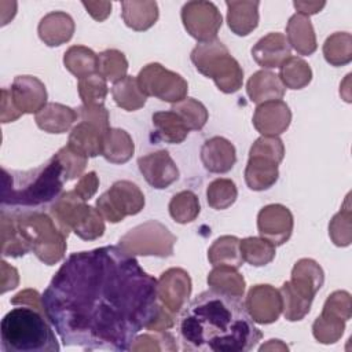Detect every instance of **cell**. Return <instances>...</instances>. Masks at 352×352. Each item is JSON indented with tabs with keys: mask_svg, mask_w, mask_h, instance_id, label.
Instances as JSON below:
<instances>
[{
	"mask_svg": "<svg viewBox=\"0 0 352 352\" xmlns=\"http://www.w3.org/2000/svg\"><path fill=\"white\" fill-rule=\"evenodd\" d=\"M128 60L124 52L110 48L98 54V73L110 82H117L126 76Z\"/></svg>",
	"mask_w": 352,
	"mask_h": 352,
	"instance_id": "cell-41",
	"label": "cell"
},
{
	"mask_svg": "<svg viewBox=\"0 0 352 352\" xmlns=\"http://www.w3.org/2000/svg\"><path fill=\"white\" fill-rule=\"evenodd\" d=\"M63 65L80 80L98 73V54L85 45H72L63 54Z\"/></svg>",
	"mask_w": 352,
	"mask_h": 352,
	"instance_id": "cell-34",
	"label": "cell"
},
{
	"mask_svg": "<svg viewBox=\"0 0 352 352\" xmlns=\"http://www.w3.org/2000/svg\"><path fill=\"white\" fill-rule=\"evenodd\" d=\"M201 161L210 173H227L236 162L235 146L223 136L206 139L201 147Z\"/></svg>",
	"mask_w": 352,
	"mask_h": 352,
	"instance_id": "cell-19",
	"label": "cell"
},
{
	"mask_svg": "<svg viewBox=\"0 0 352 352\" xmlns=\"http://www.w3.org/2000/svg\"><path fill=\"white\" fill-rule=\"evenodd\" d=\"M177 238L158 220L144 221L124 234L118 246L131 256L170 257Z\"/></svg>",
	"mask_w": 352,
	"mask_h": 352,
	"instance_id": "cell-8",
	"label": "cell"
},
{
	"mask_svg": "<svg viewBox=\"0 0 352 352\" xmlns=\"http://www.w3.org/2000/svg\"><path fill=\"white\" fill-rule=\"evenodd\" d=\"M278 77L285 88L302 89L312 80V69L302 58L289 56L279 66Z\"/></svg>",
	"mask_w": 352,
	"mask_h": 352,
	"instance_id": "cell-36",
	"label": "cell"
},
{
	"mask_svg": "<svg viewBox=\"0 0 352 352\" xmlns=\"http://www.w3.org/2000/svg\"><path fill=\"white\" fill-rule=\"evenodd\" d=\"M65 346L129 351L158 311L157 279L120 246L72 253L41 294Z\"/></svg>",
	"mask_w": 352,
	"mask_h": 352,
	"instance_id": "cell-1",
	"label": "cell"
},
{
	"mask_svg": "<svg viewBox=\"0 0 352 352\" xmlns=\"http://www.w3.org/2000/svg\"><path fill=\"white\" fill-rule=\"evenodd\" d=\"M45 311L18 305L0 323L3 352H58L60 349Z\"/></svg>",
	"mask_w": 352,
	"mask_h": 352,
	"instance_id": "cell-4",
	"label": "cell"
},
{
	"mask_svg": "<svg viewBox=\"0 0 352 352\" xmlns=\"http://www.w3.org/2000/svg\"><path fill=\"white\" fill-rule=\"evenodd\" d=\"M77 91L82 104H103L109 94L107 80L99 73L80 78Z\"/></svg>",
	"mask_w": 352,
	"mask_h": 352,
	"instance_id": "cell-47",
	"label": "cell"
},
{
	"mask_svg": "<svg viewBox=\"0 0 352 352\" xmlns=\"http://www.w3.org/2000/svg\"><path fill=\"white\" fill-rule=\"evenodd\" d=\"M76 110L80 121L92 124L103 132L110 128V114L103 104H81Z\"/></svg>",
	"mask_w": 352,
	"mask_h": 352,
	"instance_id": "cell-51",
	"label": "cell"
},
{
	"mask_svg": "<svg viewBox=\"0 0 352 352\" xmlns=\"http://www.w3.org/2000/svg\"><path fill=\"white\" fill-rule=\"evenodd\" d=\"M252 121L261 136H279L290 126L292 111L282 99L270 100L257 104Z\"/></svg>",
	"mask_w": 352,
	"mask_h": 352,
	"instance_id": "cell-17",
	"label": "cell"
},
{
	"mask_svg": "<svg viewBox=\"0 0 352 352\" xmlns=\"http://www.w3.org/2000/svg\"><path fill=\"white\" fill-rule=\"evenodd\" d=\"M227 6V25L230 30L241 37L250 34L258 26L260 1L231 0Z\"/></svg>",
	"mask_w": 352,
	"mask_h": 352,
	"instance_id": "cell-22",
	"label": "cell"
},
{
	"mask_svg": "<svg viewBox=\"0 0 352 352\" xmlns=\"http://www.w3.org/2000/svg\"><path fill=\"white\" fill-rule=\"evenodd\" d=\"M1 206L14 210H37L54 202L65 183L59 162L51 157L45 164L30 170L1 169Z\"/></svg>",
	"mask_w": 352,
	"mask_h": 352,
	"instance_id": "cell-3",
	"label": "cell"
},
{
	"mask_svg": "<svg viewBox=\"0 0 352 352\" xmlns=\"http://www.w3.org/2000/svg\"><path fill=\"white\" fill-rule=\"evenodd\" d=\"M160 15L157 1H121V16L124 23L136 32H144L154 26Z\"/></svg>",
	"mask_w": 352,
	"mask_h": 352,
	"instance_id": "cell-28",
	"label": "cell"
},
{
	"mask_svg": "<svg viewBox=\"0 0 352 352\" xmlns=\"http://www.w3.org/2000/svg\"><path fill=\"white\" fill-rule=\"evenodd\" d=\"M136 80L146 96H154L172 104L187 98V81L179 73L166 69L158 62H151L143 66L136 76Z\"/></svg>",
	"mask_w": 352,
	"mask_h": 352,
	"instance_id": "cell-10",
	"label": "cell"
},
{
	"mask_svg": "<svg viewBox=\"0 0 352 352\" xmlns=\"http://www.w3.org/2000/svg\"><path fill=\"white\" fill-rule=\"evenodd\" d=\"M293 6L298 11V14L309 16V15H314V14H318L319 11H322V8L326 6V1H300V0H296V1H293Z\"/></svg>",
	"mask_w": 352,
	"mask_h": 352,
	"instance_id": "cell-58",
	"label": "cell"
},
{
	"mask_svg": "<svg viewBox=\"0 0 352 352\" xmlns=\"http://www.w3.org/2000/svg\"><path fill=\"white\" fill-rule=\"evenodd\" d=\"M98 188H99V176L96 175L95 170H91L78 179L73 190L81 199L87 202L96 194Z\"/></svg>",
	"mask_w": 352,
	"mask_h": 352,
	"instance_id": "cell-52",
	"label": "cell"
},
{
	"mask_svg": "<svg viewBox=\"0 0 352 352\" xmlns=\"http://www.w3.org/2000/svg\"><path fill=\"white\" fill-rule=\"evenodd\" d=\"M10 302L12 305H28V307H33V308H38V309H44L43 307V300L41 296L37 290L34 289H25L21 290L19 293H16Z\"/></svg>",
	"mask_w": 352,
	"mask_h": 352,
	"instance_id": "cell-54",
	"label": "cell"
},
{
	"mask_svg": "<svg viewBox=\"0 0 352 352\" xmlns=\"http://www.w3.org/2000/svg\"><path fill=\"white\" fill-rule=\"evenodd\" d=\"M191 290V278L188 272L180 267L168 268L157 279V296L160 302L176 315L187 305Z\"/></svg>",
	"mask_w": 352,
	"mask_h": 352,
	"instance_id": "cell-12",
	"label": "cell"
},
{
	"mask_svg": "<svg viewBox=\"0 0 352 352\" xmlns=\"http://www.w3.org/2000/svg\"><path fill=\"white\" fill-rule=\"evenodd\" d=\"M186 124L190 131H199L205 126L209 118L206 107L194 98H184L183 100L173 103L170 107Z\"/></svg>",
	"mask_w": 352,
	"mask_h": 352,
	"instance_id": "cell-42",
	"label": "cell"
},
{
	"mask_svg": "<svg viewBox=\"0 0 352 352\" xmlns=\"http://www.w3.org/2000/svg\"><path fill=\"white\" fill-rule=\"evenodd\" d=\"M238 198V188L231 179L219 177L206 187L208 205L214 210H224L234 205Z\"/></svg>",
	"mask_w": 352,
	"mask_h": 352,
	"instance_id": "cell-40",
	"label": "cell"
},
{
	"mask_svg": "<svg viewBox=\"0 0 352 352\" xmlns=\"http://www.w3.org/2000/svg\"><path fill=\"white\" fill-rule=\"evenodd\" d=\"M132 352H160V351H177V344L175 337L165 331H148L140 336H136L131 349Z\"/></svg>",
	"mask_w": 352,
	"mask_h": 352,
	"instance_id": "cell-46",
	"label": "cell"
},
{
	"mask_svg": "<svg viewBox=\"0 0 352 352\" xmlns=\"http://www.w3.org/2000/svg\"><path fill=\"white\" fill-rule=\"evenodd\" d=\"M138 166L144 180L157 190L168 188L179 179V168L168 150H158L139 157Z\"/></svg>",
	"mask_w": 352,
	"mask_h": 352,
	"instance_id": "cell-15",
	"label": "cell"
},
{
	"mask_svg": "<svg viewBox=\"0 0 352 352\" xmlns=\"http://www.w3.org/2000/svg\"><path fill=\"white\" fill-rule=\"evenodd\" d=\"M10 94L15 107L22 114H37L47 104V88L44 82L34 76H16Z\"/></svg>",
	"mask_w": 352,
	"mask_h": 352,
	"instance_id": "cell-16",
	"label": "cell"
},
{
	"mask_svg": "<svg viewBox=\"0 0 352 352\" xmlns=\"http://www.w3.org/2000/svg\"><path fill=\"white\" fill-rule=\"evenodd\" d=\"M287 345L283 344L280 340H268L267 344L260 346V351H287Z\"/></svg>",
	"mask_w": 352,
	"mask_h": 352,
	"instance_id": "cell-59",
	"label": "cell"
},
{
	"mask_svg": "<svg viewBox=\"0 0 352 352\" xmlns=\"http://www.w3.org/2000/svg\"><path fill=\"white\" fill-rule=\"evenodd\" d=\"M351 205H349V194L346 195L341 210L333 216L329 223V236L331 242L338 248H346L352 242V226H351Z\"/></svg>",
	"mask_w": 352,
	"mask_h": 352,
	"instance_id": "cell-43",
	"label": "cell"
},
{
	"mask_svg": "<svg viewBox=\"0 0 352 352\" xmlns=\"http://www.w3.org/2000/svg\"><path fill=\"white\" fill-rule=\"evenodd\" d=\"M286 38L298 55H312L316 48V36L309 16L302 14H293L286 25Z\"/></svg>",
	"mask_w": 352,
	"mask_h": 352,
	"instance_id": "cell-25",
	"label": "cell"
},
{
	"mask_svg": "<svg viewBox=\"0 0 352 352\" xmlns=\"http://www.w3.org/2000/svg\"><path fill=\"white\" fill-rule=\"evenodd\" d=\"M87 12L98 22H103L111 12V3L110 1H82L81 3Z\"/></svg>",
	"mask_w": 352,
	"mask_h": 352,
	"instance_id": "cell-56",
	"label": "cell"
},
{
	"mask_svg": "<svg viewBox=\"0 0 352 352\" xmlns=\"http://www.w3.org/2000/svg\"><path fill=\"white\" fill-rule=\"evenodd\" d=\"M249 157H263L279 165L285 157V144L279 136H260L252 144Z\"/></svg>",
	"mask_w": 352,
	"mask_h": 352,
	"instance_id": "cell-49",
	"label": "cell"
},
{
	"mask_svg": "<svg viewBox=\"0 0 352 352\" xmlns=\"http://www.w3.org/2000/svg\"><path fill=\"white\" fill-rule=\"evenodd\" d=\"M52 157L62 166L65 182L81 177L82 172H84V169L87 166V161H88L87 157L76 153L67 144L63 146L62 148H59Z\"/></svg>",
	"mask_w": 352,
	"mask_h": 352,
	"instance_id": "cell-48",
	"label": "cell"
},
{
	"mask_svg": "<svg viewBox=\"0 0 352 352\" xmlns=\"http://www.w3.org/2000/svg\"><path fill=\"white\" fill-rule=\"evenodd\" d=\"M239 249L243 261L253 267L270 264L276 254L275 245L261 236H246L239 241Z\"/></svg>",
	"mask_w": 352,
	"mask_h": 352,
	"instance_id": "cell-37",
	"label": "cell"
},
{
	"mask_svg": "<svg viewBox=\"0 0 352 352\" xmlns=\"http://www.w3.org/2000/svg\"><path fill=\"white\" fill-rule=\"evenodd\" d=\"M324 282V272L322 267L312 258H300L292 268L290 286L305 300L314 301L316 293Z\"/></svg>",
	"mask_w": 352,
	"mask_h": 352,
	"instance_id": "cell-20",
	"label": "cell"
},
{
	"mask_svg": "<svg viewBox=\"0 0 352 352\" xmlns=\"http://www.w3.org/2000/svg\"><path fill=\"white\" fill-rule=\"evenodd\" d=\"M142 190L129 180H117L96 199V209L109 223H120L126 216H135L144 208Z\"/></svg>",
	"mask_w": 352,
	"mask_h": 352,
	"instance_id": "cell-9",
	"label": "cell"
},
{
	"mask_svg": "<svg viewBox=\"0 0 352 352\" xmlns=\"http://www.w3.org/2000/svg\"><path fill=\"white\" fill-rule=\"evenodd\" d=\"M1 293L12 290L19 283V275L15 267L10 265L7 261L1 260Z\"/></svg>",
	"mask_w": 352,
	"mask_h": 352,
	"instance_id": "cell-57",
	"label": "cell"
},
{
	"mask_svg": "<svg viewBox=\"0 0 352 352\" xmlns=\"http://www.w3.org/2000/svg\"><path fill=\"white\" fill-rule=\"evenodd\" d=\"M177 329L184 351L248 352L263 338L239 297L212 289L182 309Z\"/></svg>",
	"mask_w": 352,
	"mask_h": 352,
	"instance_id": "cell-2",
	"label": "cell"
},
{
	"mask_svg": "<svg viewBox=\"0 0 352 352\" xmlns=\"http://www.w3.org/2000/svg\"><path fill=\"white\" fill-rule=\"evenodd\" d=\"M22 116V113L15 107L10 89L3 88L1 89V122L7 124V122H12L15 120H18Z\"/></svg>",
	"mask_w": 352,
	"mask_h": 352,
	"instance_id": "cell-55",
	"label": "cell"
},
{
	"mask_svg": "<svg viewBox=\"0 0 352 352\" xmlns=\"http://www.w3.org/2000/svg\"><path fill=\"white\" fill-rule=\"evenodd\" d=\"M246 311L254 323L270 324L279 319L282 314V296L272 285L261 283L249 289L245 300Z\"/></svg>",
	"mask_w": 352,
	"mask_h": 352,
	"instance_id": "cell-14",
	"label": "cell"
},
{
	"mask_svg": "<svg viewBox=\"0 0 352 352\" xmlns=\"http://www.w3.org/2000/svg\"><path fill=\"white\" fill-rule=\"evenodd\" d=\"M78 120L76 109L62 103H47L34 117L36 125L47 133H65Z\"/></svg>",
	"mask_w": 352,
	"mask_h": 352,
	"instance_id": "cell-24",
	"label": "cell"
},
{
	"mask_svg": "<svg viewBox=\"0 0 352 352\" xmlns=\"http://www.w3.org/2000/svg\"><path fill=\"white\" fill-rule=\"evenodd\" d=\"M246 94L250 102L260 104L270 100H279L285 95V87L278 74L271 70H257L246 82Z\"/></svg>",
	"mask_w": 352,
	"mask_h": 352,
	"instance_id": "cell-23",
	"label": "cell"
},
{
	"mask_svg": "<svg viewBox=\"0 0 352 352\" xmlns=\"http://www.w3.org/2000/svg\"><path fill=\"white\" fill-rule=\"evenodd\" d=\"M345 323V320L322 311L312 323V334L320 344H334L342 337Z\"/></svg>",
	"mask_w": 352,
	"mask_h": 352,
	"instance_id": "cell-44",
	"label": "cell"
},
{
	"mask_svg": "<svg viewBox=\"0 0 352 352\" xmlns=\"http://www.w3.org/2000/svg\"><path fill=\"white\" fill-rule=\"evenodd\" d=\"M252 58L265 70L279 67L289 56L292 48L283 33L271 32L263 36L252 48Z\"/></svg>",
	"mask_w": 352,
	"mask_h": 352,
	"instance_id": "cell-18",
	"label": "cell"
},
{
	"mask_svg": "<svg viewBox=\"0 0 352 352\" xmlns=\"http://www.w3.org/2000/svg\"><path fill=\"white\" fill-rule=\"evenodd\" d=\"M111 96L116 104L125 111H136L147 102V96L139 88L136 77L132 76H125L122 80L114 82Z\"/></svg>",
	"mask_w": 352,
	"mask_h": 352,
	"instance_id": "cell-35",
	"label": "cell"
},
{
	"mask_svg": "<svg viewBox=\"0 0 352 352\" xmlns=\"http://www.w3.org/2000/svg\"><path fill=\"white\" fill-rule=\"evenodd\" d=\"M135 153L132 136L121 128H109L102 139V157L110 164H125Z\"/></svg>",
	"mask_w": 352,
	"mask_h": 352,
	"instance_id": "cell-26",
	"label": "cell"
},
{
	"mask_svg": "<svg viewBox=\"0 0 352 352\" xmlns=\"http://www.w3.org/2000/svg\"><path fill=\"white\" fill-rule=\"evenodd\" d=\"M245 183L253 191H264L271 188L279 177L278 164L263 158L249 157L245 168Z\"/></svg>",
	"mask_w": 352,
	"mask_h": 352,
	"instance_id": "cell-29",
	"label": "cell"
},
{
	"mask_svg": "<svg viewBox=\"0 0 352 352\" xmlns=\"http://www.w3.org/2000/svg\"><path fill=\"white\" fill-rule=\"evenodd\" d=\"M323 312L334 315L345 322H348L352 316V300L351 294L346 290H336L333 292L324 301Z\"/></svg>",
	"mask_w": 352,
	"mask_h": 352,
	"instance_id": "cell-50",
	"label": "cell"
},
{
	"mask_svg": "<svg viewBox=\"0 0 352 352\" xmlns=\"http://www.w3.org/2000/svg\"><path fill=\"white\" fill-rule=\"evenodd\" d=\"M190 59L195 69L213 80L223 94H235L243 84V69L230 50L217 38L197 44Z\"/></svg>",
	"mask_w": 352,
	"mask_h": 352,
	"instance_id": "cell-6",
	"label": "cell"
},
{
	"mask_svg": "<svg viewBox=\"0 0 352 352\" xmlns=\"http://www.w3.org/2000/svg\"><path fill=\"white\" fill-rule=\"evenodd\" d=\"M180 16L187 33L199 43L214 40L223 23L217 6L204 0L187 1L182 7Z\"/></svg>",
	"mask_w": 352,
	"mask_h": 352,
	"instance_id": "cell-11",
	"label": "cell"
},
{
	"mask_svg": "<svg viewBox=\"0 0 352 352\" xmlns=\"http://www.w3.org/2000/svg\"><path fill=\"white\" fill-rule=\"evenodd\" d=\"M48 213L67 235L73 231L82 241H95L106 230L98 209L81 199L74 190L62 192L51 204Z\"/></svg>",
	"mask_w": 352,
	"mask_h": 352,
	"instance_id": "cell-7",
	"label": "cell"
},
{
	"mask_svg": "<svg viewBox=\"0 0 352 352\" xmlns=\"http://www.w3.org/2000/svg\"><path fill=\"white\" fill-rule=\"evenodd\" d=\"M151 120L155 138L165 143L180 144L188 136L190 129L186 126L183 120L172 110L157 111L153 114Z\"/></svg>",
	"mask_w": 352,
	"mask_h": 352,
	"instance_id": "cell-30",
	"label": "cell"
},
{
	"mask_svg": "<svg viewBox=\"0 0 352 352\" xmlns=\"http://www.w3.org/2000/svg\"><path fill=\"white\" fill-rule=\"evenodd\" d=\"M239 238L235 235L219 236L208 249V260L213 267L226 265L239 268L243 264V258L239 249Z\"/></svg>",
	"mask_w": 352,
	"mask_h": 352,
	"instance_id": "cell-32",
	"label": "cell"
},
{
	"mask_svg": "<svg viewBox=\"0 0 352 352\" xmlns=\"http://www.w3.org/2000/svg\"><path fill=\"white\" fill-rule=\"evenodd\" d=\"M294 217L289 208L282 204H270L257 213V230L261 238L275 246L283 245L292 236Z\"/></svg>",
	"mask_w": 352,
	"mask_h": 352,
	"instance_id": "cell-13",
	"label": "cell"
},
{
	"mask_svg": "<svg viewBox=\"0 0 352 352\" xmlns=\"http://www.w3.org/2000/svg\"><path fill=\"white\" fill-rule=\"evenodd\" d=\"M176 323V314L169 311L166 307L160 304L157 314L151 319V322L147 324L146 330L148 331H165L175 326Z\"/></svg>",
	"mask_w": 352,
	"mask_h": 352,
	"instance_id": "cell-53",
	"label": "cell"
},
{
	"mask_svg": "<svg viewBox=\"0 0 352 352\" xmlns=\"http://www.w3.org/2000/svg\"><path fill=\"white\" fill-rule=\"evenodd\" d=\"M323 56L331 66H345L352 60V36L348 32L330 34L323 44Z\"/></svg>",
	"mask_w": 352,
	"mask_h": 352,
	"instance_id": "cell-38",
	"label": "cell"
},
{
	"mask_svg": "<svg viewBox=\"0 0 352 352\" xmlns=\"http://www.w3.org/2000/svg\"><path fill=\"white\" fill-rule=\"evenodd\" d=\"M16 226L30 252L44 264L55 265L63 260L67 249V234L50 213L40 210H14Z\"/></svg>",
	"mask_w": 352,
	"mask_h": 352,
	"instance_id": "cell-5",
	"label": "cell"
},
{
	"mask_svg": "<svg viewBox=\"0 0 352 352\" xmlns=\"http://www.w3.org/2000/svg\"><path fill=\"white\" fill-rule=\"evenodd\" d=\"M103 133L104 132L98 126L80 121L72 128L67 146L87 158L98 157L102 154Z\"/></svg>",
	"mask_w": 352,
	"mask_h": 352,
	"instance_id": "cell-27",
	"label": "cell"
},
{
	"mask_svg": "<svg viewBox=\"0 0 352 352\" xmlns=\"http://www.w3.org/2000/svg\"><path fill=\"white\" fill-rule=\"evenodd\" d=\"M74 21L65 11H51L45 14L37 26L40 40L48 47H59L74 34Z\"/></svg>",
	"mask_w": 352,
	"mask_h": 352,
	"instance_id": "cell-21",
	"label": "cell"
},
{
	"mask_svg": "<svg viewBox=\"0 0 352 352\" xmlns=\"http://www.w3.org/2000/svg\"><path fill=\"white\" fill-rule=\"evenodd\" d=\"M168 209H169L170 217L176 223L179 224L191 223L198 217L201 212L199 198L191 190L179 191L170 198Z\"/></svg>",
	"mask_w": 352,
	"mask_h": 352,
	"instance_id": "cell-39",
	"label": "cell"
},
{
	"mask_svg": "<svg viewBox=\"0 0 352 352\" xmlns=\"http://www.w3.org/2000/svg\"><path fill=\"white\" fill-rule=\"evenodd\" d=\"M279 292L282 296V312H283L285 319L289 322L302 320L311 311L312 301L305 300L301 296H298L290 286L289 280H286L280 286Z\"/></svg>",
	"mask_w": 352,
	"mask_h": 352,
	"instance_id": "cell-45",
	"label": "cell"
},
{
	"mask_svg": "<svg viewBox=\"0 0 352 352\" xmlns=\"http://www.w3.org/2000/svg\"><path fill=\"white\" fill-rule=\"evenodd\" d=\"M206 282L212 290L239 298L243 297L246 289L243 275L238 272L236 268L226 265L213 267L206 278Z\"/></svg>",
	"mask_w": 352,
	"mask_h": 352,
	"instance_id": "cell-31",
	"label": "cell"
},
{
	"mask_svg": "<svg viewBox=\"0 0 352 352\" xmlns=\"http://www.w3.org/2000/svg\"><path fill=\"white\" fill-rule=\"evenodd\" d=\"M1 254L7 257H22L30 252L26 241L23 239L14 213H8L6 209H1Z\"/></svg>",
	"mask_w": 352,
	"mask_h": 352,
	"instance_id": "cell-33",
	"label": "cell"
}]
</instances>
